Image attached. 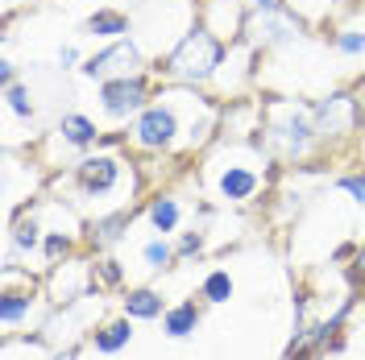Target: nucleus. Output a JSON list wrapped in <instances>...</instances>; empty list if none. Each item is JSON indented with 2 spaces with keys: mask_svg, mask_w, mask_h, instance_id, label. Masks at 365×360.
I'll return each instance as SVG.
<instances>
[{
  "mask_svg": "<svg viewBox=\"0 0 365 360\" xmlns=\"http://www.w3.org/2000/svg\"><path fill=\"white\" fill-rule=\"evenodd\" d=\"M75 240H79V232L46 228V240H42V261H46V270H50V265H63L67 257H75Z\"/></svg>",
  "mask_w": 365,
  "mask_h": 360,
  "instance_id": "obj_21",
  "label": "nucleus"
},
{
  "mask_svg": "<svg viewBox=\"0 0 365 360\" xmlns=\"http://www.w3.org/2000/svg\"><path fill=\"white\" fill-rule=\"evenodd\" d=\"M154 75L150 70H137V75H120V79H108L100 83V112L116 120V125H133V116L154 100Z\"/></svg>",
  "mask_w": 365,
  "mask_h": 360,
  "instance_id": "obj_6",
  "label": "nucleus"
},
{
  "mask_svg": "<svg viewBox=\"0 0 365 360\" xmlns=\"http://www.w3.org/2000/svg\"><path fill=\"white\" fill-rule=\"evenodd\" d=\"M257 145L270 154L278 166H299L319 149V133L312 108H303L299 100H266L262 104V133Z\"/></svg>",
  "mask_w": 365,
  "mask_h": 360,
  "instance_id": "obj_2",
  "label": "nucleus"
},
{
  "mask_svg": "<svg viewBox=\"0 0 365 360\" xmlns=\"http://www.w3.org/2000/svg\"><path fill=\"white\" fill-rule=\"evenodd\" d=\"M336 191H344L357 207H365V166L361 170H344V174H336Z\"/></svg>",
  "mask_w": 365,
  "mask_h": 360,
  "instance_id": "obj_27",
  "label": "nucleus"
},
{
  "mask_svg": "<svg viewBox=\"0 0 365 360\" xmlns=\"http://www.w3.org/2000/svg\"><path fill=\"white\" fill-rule=\"evenodd\" d=\"M312 120H316L319 145H336V141H349V137L361 129V95L349 88L328 91L324 100L312 104Z\"/></svg>",
  "mask_w": 365,
  "mask_h": 360,
  "instance_id": "obj_5",
  "label": "nucleus"
},
{
  "mask_svg": "<svg viewBox=\"0 0 365 360\" xmlns=\"http://www.w3.org/2000/svg\"><path fill=\"white\" fill-rule=\"evenodd\" d=\"M54 137H58L63 145H71V149H79V154H91V149L100 145L104 129H100L91 116H83V112H63V116H58V129H54Z\"/></svg>",
  "mask_w": 365,
  "mask_h": 360,
  "instance_id": "obj_12",
  "label": "nucleus"
},
{
  "mask_svg": "<svg viewBox=\"0 0 365 360\" xmlns=\"http://www.w3.org/2000/svg\"><path fill=\"white\" fill-rule=\"evenodd\" d=\"M328 42L336 54L344 58H361L365 54V25H336L332 33H328Z\"/></svg>",
  "mask_w": 365,
  "mask_h": 360,
  "instance_id": "obj_23",
  "label": "nucleus"
},
{
  "mask_svg": "<svg viewBox=\"0 0 365 360\" xmlns=\"http://www.w3.org/2000/svg\"><path fill=\"white\" fill-rule=\"evenodd\" d=\"M141 261H145V270L150 273H162L170 270L179 257H175V245H170V236H154V240H145L141 245Z\"/></svg>",
  "mask_w": 365,
  "mask_h": 360,
  "instance_id": "obj_25",
  "label": "nucleus"
},
{
  "mask_svg": "<svg viewBox=\"0 0 365 360\" xmlns=\"http://www.w3.org/2000/svg\"><path fill=\"white\" fill-rule=\"evenodd\" d=\"M67 182H71V191H75V199H91L96 203V216H104V211H116L120 207L113 195H120L125 182H137L141 186V170L129 158H120L116 149H100L96 145V154H83V158L71 166Z\"/></svg>",
  "mask_w": 365,
  "mask_h": 360,
  "instance_id": "obj_4",
  "label": "nucleus"
},
{
  "mask_svg": "<svg viewBox=\"0 0 365 360\" xmlns=\"http://www.w3.org/2000/svg\"><path fill=\"white\" fill-rule=\"evenodd\" d=\"M303 33H307V17L291 4L270 9V13H250V25H245V42H253L262 54L303 42Z\"/></svg>",
  "mask_w": 365,
  "mask_h": 360,
  "instance_id": "obj_8",
  "label": "nucleus"
},
{
  "mask_svg": "<svg viewBox=\"0 0 365 360\" xmlns=\"http://www.w3.org/2000/svg\"><path fill=\"white\" fill-rule=\"evenodd\" d=\"M91 277H96V290L108 294L125 286V265L116 257H91Z\"/></svg>",
  "mask_w": 365,
  "mask_h": 360,
  "instance_id": "obj_24",
  "label": "nucleus"
},
{
  "mask_svg": "<svg viewBox=\"0 0 365 360\" xmlns=\"http://www.w3.org/2000/svg\"><path fill=\"white\" fill-rule=\"evenodd\" d=\"M250 4V13H270V9H282L287 0H245Z\"/></svg>",
  "mask_w": 365,
  "mask_h": 360,
  "instance_id": "obj_32",
  "label": "nucleus"
},
{
  "mask_svg": "<svg viewBox=\"0 0 365 360\" xmlns=\"http://www.w3.org/2000/svg\"><path fill=\"white\" fill-rule=\"evenodd\" d=\"M195 21L204 25L207 33H216L220 42H241L245 25H250V4L245 0H200Z\"/></svg>",
  "mask_w": 365,
  "mask_h": 360,
  "instance_id": "obj_11",
  "label": "nucleus"
},
{
  "mask_svg": "<svg viewBox=\"0 0 365 360\" xmlns=\"http://www.w3.org/2000/svg\"><path fill=\"white\" fill-rule=\"evenodd\" d=\"M204 248H207V232H204V228H191V232H182V236H179L175 257H179V261H191V257H200Z\"/></svg>",
  "mask_w": 365,
  "mask_h": 360,
  "instance_id": "obj_28",
  "label": "nucleus"
},
{
  "mask_svg": "<svg viewBox=\"0 0 365 360\" xmlns=\"http://www.w3.org/2000/svg\"><path fill=\"white\" fill-rule=\"evenodd\" d=\"M137 70H150L145 67V46L129 33V38L104 42V50L88 54L83 67H79V75H83L88 83H108V79H120V75H137Z\"/></svg>",
  "mask_w": 365,
  "mask_h": 360,
  "instance_id": "obj_7",
  "label": "nucleus"
},
{
  "mask_svg": "<svg viewBox=\"0 0 365 360\" xmlns=\"http://www.w3.org/2000/svg\"><path fill=\"white\" fill-rule=\"evenodd\" d=\"M278 162L253 141H228L220 137L216 141V154H207L204 162V186L212 191L216 203H228V207H245L253 203L262 191H266V174H270Z\"/></svg>",
  "mask_w": 365,
  "mask_h": 360,
  "instance_id": "obj_1",
  "label": "nucleus"
},
{
  "mask_svg": "<svg viewBox=\"0 0 365 360\" xmlns=\"http://www.w3.org/2000/svg\"><path fill=\"white\" fill-rule=\"evenodd\" d=\"M357 17H361V25H365V0H357Z\"/></svg>",
  "mask_w": 365,
  "mask_h": 360,
  "instance_id": "obj_36",
  "label": "nucleus"
},
{
  "mask_svg": "<svg viewBox=\"0 0 365 360\" xmlns=\"http://www.w3.org/2000/svg\"><path fill=\"white\" fill-rule=\"evenodd\" d=\"M13 83H21V79H17V63H13V58H0V91L13 88Z\"/></svg>",
  "mask_w": 365,
  "mask_h": 360,
  "instance_id": "obj_31",
  "label": "nucleus"
},
{
  "mask_svg": "<svg viewBox=\"0 0 365 360\" xmlns=\"http://www.w3.org/2000/svg\"><path fill=\"white\" fill-rule=\"evenodd\" d=\"M4 104H9V116H17V120H25V125L38 116V104H34L29 83H13V88H4Z\"/></svg>",
  "mask_w": 365,
  "mask_h": 360,
  "instance_id": "obj_26",
  "label": "nucleus"
},
{
  "mask_svg": "<svg viewBox=\"0 0 365 360\" xmlns=\"http://www.w3.org/2000/svg\"><path fill=\"white\" fill-rule=\"evenodd\" d=\"M129 228H133V207H116V211H104V216H91L88 240L96 248H113L129 236Z\"/></svg>",
  "mask_w": 365,
  "mask_h": 360,
  "instance_id": "obj_13",
  "label": "nucleus"
},
{
  "mask_svg": "<svg viewBox=\"0 0 365 360\" xmlns=\"http://www.w3.org/2000/svg\"><path fill=\"white\" fill-rule=\"evenodd\" d=\"M225 54H228V42H220L216 33H207L204 25L195 21L166 54H158V63L150 67V75L162 79V83L212 88V79H216V70L225 63Z\"/></svg>",
  "mask_w": 365,
  "mask_h": 360,
  "instance_id": "obj_3",
  "label": "nucleus"
},
{
  "mask_svg": "<svg viewBox=\"0 0 365 360\" xmlns=\"http://www.w3.org/2000/svg\"><path fill=\"white\" fill-rule=\"evenodd\" d=\"M46 240V228H42V207H29L25 216H13V224H9V248L13 253H21V257H29V253H38Z\"/></svg>",
  "mask_w": 365,
  "mask_h": 360,
  "instance_id": "obj_18",
  "label": "nucleus"
},
{
  "mask_svg": "<svg viewBox=\"0 0 365 360\" xmlns=\"http://www.w3.org/2000/svg\"><path fill=\"white\" fill-rule=\"evenodd\" d=\"M353 277L365 282V240H361V248H357V257H353Z\"/></svg>",
  "mask_w": 365,
  "mask_h": 360,
  "instance_id": "obj_33",
  "label": "nucleus"
},
{
  "mask_svg": "<svg viewBox=\"0 0 365 360\" xmlns=\"http://www.w3.org/2000/svg\"><path fill=\"white\" fill-rule=\"evenodd\" d=\"M232 294H237V282H232V273L228 270L204 273V282H200V298H204L207 307H225Z\"/></svg>",
  "mask_w": 365,
  "mask_h": 360,
  "instance_id": "obj_22",
  "label": "nucleus"
},
{
  "mask_svg": "<svg viewBox=\"0 0 365 360\" xmlns=\"http://www.w3.org/2000/svg\"><path fill=\"white\" fill-rule=\"evenodd\" d=\"M357 95H361V125H365V83L357 88Z\"/></svg>",
  "mask_w": 365,
  "mask_h": 360,
  "instance_id": "obj_35",
  "label": "nucleus"
},
{
  "mask_svg": "<svg viewBox=\"0 0 365 360\" xmlns=\"http://www.w3.org/2000/svg\"><path fill=\"white\" fill-rule=\"evenodd\" d=\"M133 319L129 315H116V319H104L96 332L88 336V344L100 352V356H116V352H125L129 344H133Z\"/></svg>",
  "mask_w": 365,
  "mask_h": 360,
  "instance_id": "obj_15",
  "label": "nucleus"
},
{
  "mask_svg": "<svg viewBox=\"0 0 365 360\" xmlns=\"http://www.w3.org/2000/svg\"><path fill=\"white\" fill-rule=\"evenodd\" d=\"M200 323H204V307L200 302H175V307H166V315H162V336L166 339H187L200 332Z\"/></svg>",
  "mask_w": 365,
  "mask_h": 360,
  "instance_id": "obj_20",
  "label": "nucleus"
},
{
  "mask_svg": "<svg viewBox=\"0 0 365 360\" xmlns=\"http://www.w3.org/2000/svg\"><path fill=\"white\" fill-rule=\"evenodd\" d=\"M54 360H79V348L67 344V348H58V352H54Z\"/></svg>",
  "mask_w": 365,
  "mask_h": 360,
  "instance_id": "obj_34",
  "label": "nucleus"
},
{
  "mask_svg": "<svg viewBox=\"0 0 365 360\" xmlns=\"http://www.w3.org/2000/svg\"><path fill=\"white\" fill-rule=\"evenodd\" d=\"M83 33L96 38V42H116V38H129L133 33V21L120 9H96V13L83 17Z\"/></svg>",
  "mask_w": 365,
  "mask_h": 360,
  "instance_id": "obj_19",
  "label": "nucleus"
},
{
  "mask_svg": "<svg viewBox=\"0 0 365 360\" xmlns=\"http://www.w3.org/2000/svg\"><path fill=\"white\" fill-rule=\"evenodd\" d=\"M58 67H63V70L83 67V58H79V46H58Z\"/></svg>",
  "mask_w": 365,
  "mask_h": 360,
  "instance_id": "obj_30",
  "label": "nucleus"
},
{
  "mask_svg": "<svg viewBox=\"0 0 365 360\" xmlns=\"http://www.w3.org/2000/svg\"><path fill=\"white\" fill-rule=\"evenodd\" d=\"M42 290L54 307H71V302H79L88 294H100L96 277H91V261H83V257H67L63 265H50Z\"/></svg>",
  "mask_w": 365,
  "mask_h": 360,
  "instance_id": "obj_10",
  "label": "nucleus"
},
{
  "mask_svg": "<svg viewBox=\"0 0 365 360\" xmlns=\"http://www.w3.org/2000/svg\"><path fill=\"white\" fill-rule=\"evenodd\" d=\"M120 315H129L133 323H150V319L166 315V298L154 286H129L120 294Z\"/></svg>",
  "mask_w": 365,
  "mask_h": 360,
  "instance_id": "obj_16",
  "label": "nucleus"
},
{
  "mask_svg": "<svg viewBox=\"0 0 365 360\" xmlns=\"http://www.w3.org/2000/svg\"><path fill=\"white\" fill-rule=\"evenodd\" d=\"M357 240H341V245L332 248V253H328V261H332V265H344V261H349V265H353V257H357Z\"/></svg>",
  "mask_w": 365,
  "mask_h": 360,
  "instance_id": "obj_29",
  "label": "nucleus"
},
{
  "mask_svg": "<svg viewBox=\"0 0 365 360\" xmlns=\"http://www.w3.org/2000/svg\"><path fill=\"white\" fill-rule=\"evenodd\" d=\"M257 46L253 42H228V54H225V63H220V70H216V79H212V91H216V100H241L245 95V88H250L253 79H257Z\"/></svg>",
  "mask_w": 365,
  "mask_h": 360,
  "instance_id": "obj_9",
  "label": "nucleus"
},
{
  "mask_svg": "<svg viewBox=\"0 0 365 360\" xmlns=\"http://www.w3.org/2000/svg\"><path fill=\"white\" fill-rule=\"evenodd\" d=\"M34 307H38V294H34V286H25V290H17V286H4V290H0V327L13 336L21 323H29Z\"/></svg>",
  "mask_w": 365,
  "mask_h": 360,
  "instance_id": "obj_17",
  "label": "nucleus"
},
{
  "mask_svg": "<svg viewBox=\"0 0 365 360\" xmlns=\"http://www.w3.org/2000/svg\"><path fill=\"white\" fill-rule=\"evenodd\" d=\"M145 224L154 228L158 236H175L182 224V199L175 191H158L145 199Z\"/></svg>",
  "mask_w": 365,
  "mask_h": 360,
  "instance_id": "obj_14",
  "label": "nucleus"
}]
</instances>
